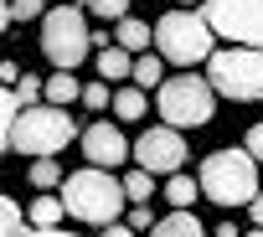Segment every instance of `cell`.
<instances>
[{"label": "cell", "mask_w": 263, "mask_h": 237, "mask_svg": "<svg viewBox=\"0 0 263 237\" xmlns=\"http://www.w3.org/2000/svg\"><path fill=\"white\" fill-rule=\"evenodd\" d=\"M212 47H217V31H212V21L206 16H196V11H165L160 21H155V57L160 62H176V67H196L201 57H212Z\"/></svg>", "instance_id": "3"}, {"label": "cell", "mask_w": 263, "mask_h": 237, "mask_svg": "<svg viewBox=\"0 0 263 237\" xmlns=\"http://www.w3.org/2000/svg\"><path fill=\"white\" fill-rule=\"evenodd\" d=\"M83 6H88L93 16H108V21H119V16H124V6H129V0H83Z\"/></svg>", "instance_id": "26"}, {"label": "cell", "mask_w": 263, "mask_h": 237, "mask_svg": "<svg viewBox=\"0 0 263 237\" xmlns=\"http://www.w3.org/2000/svg\"><path fill=\"white\" fill-rule=\"evenodd\" d=\"M129 155H135V165L150 170V175H176L186 165V134L155 124V129H145L135 145H129Z\"/></svg>", "instance_id": "9"}, {"label": "cell", "mask_w": 263, "mask_h": 237, "mask_svg": "<svg viewBox=\"0 0 263 237\" xmlns=\"http://www.w3.org/2000/svg\"><path fill=\"white\" fill-rule=\"evenodd\" d=\"M129 77H135V88H160V83H165V62H160L155 52H140Z\"/></svg>", "instance_id": "19"}, {"label": "cell", "mask_w": 263, "mask_h": 237, "mask_svg": "<svg viewBox=\"0 0 263 237\" xmlns=\"http://www.w3.org/2000/svg\"><path fill=\"white\" fill-rule=\"evenodd\" d=\"M212 237H242V232H237V227H232V222H222V227H217V232H212Z\"/></svg>", "instance_id": "33"}, {"label": "cell", "mask_w": 263, "mask_h": 237, "mask_svg": "<svg viewBox=\"0 0 263 237\" xmlns=\"http://www.w3.org/2000/svg\"><path fill=\"white\" fill-rule=\"evenodd\" d=\"M248 211H253V222H258V227H263V186H258V196H253V201H248Z\"/></svg>", "instance_id": "32"}, {"label": "cell", "mask_w": 263, "mask_h": 237, "mask_svg": "<svg viewBox=\"0 0 263 237\" xmlns=\"http://www.w3.org/2000/svg\"><path fill=\"white\" fill-rule=\"evenodd\" d=\"M129 227H135V232H150V227H155V211H150V206H135V211H129Z\"/></svg>", "instance_id": "28"}, {"label": "cell", "mask_w": 263, "mask_h": 237, "mask_svg": "<svg viewBox=\"0 0 263 237\" xmlns=\"http://www.w3.org/2000/svg\"><path fill=\"white\" fill-rule=\"evenodd\" d=\"M78 98H83V108H93V113H103V108L114 103V93H108V83H103V77L83 83V93H78Z\"/></svg>", "instance_id": "22"}, {"label": "cell", "mask_w": 263, "mask_h": 237, "mask_svg": "<svg viewBox=\"0 0 263 237\" xmlns=\"http://www.w3.org/2000/svg\"><path fill=\"white\" fill-rule=\"evenodd\" d=\"M72 140H78V129H72V113L67 108H57V103H26V108H16V124H11V140L6 145L16 155L52 160Z\"/></svg>", "instance_id": "2"}, {"label": "cell", "mask_w": 263, "mask_h": 237, "mask_svg": "<svg viewBox=\"0 0 263 237\" xmlns=\"http://www.w3.org/2000/svg\"><path fill=\"white\" fill-rule=\"evenodd\" d=\"M196 186H201L206 201H217V206H248V201L258 196V160H253L242 145H237V150H217V155H206Z\"/></svg>", "instance_id": "4"}, {"label": "cell", "mask_w": 263, "mask_h": 237, "mask_svg": "<svg viewBox=\"0 0 263 237\" xmlns=\"http://www.w3.org/2000/svg\"><path fill=\"white\" fill-rule=\"evenodd\" d=\"M57 191H62V211L83 227H108L124 211V186L114 181V170H93V165L72 170V175H62Z\"/></svg>", "instance_id": "1"}, {"label": "cell", "mask_w": 263, "mask_h": 237, "mask_svg": "<svg viewBox=\"0 0 263 237\" xmlns=\"http://www.w3.org/2000/svg\"><path fill=\"white\" fill-rule=\"evenodd\" d=\"M11 26V0H0V31Z\"/></svg>", "instance_id": "34"}, {"label": "cell", "mask_w": 263, "mask_h": 237, "mask_svg": "<svg viewBox=\"0 0 263 237\" xmlns=\"http://www.w3.org/2000/svg\"><path fill=\"white\" fill-rule=\"evenodd\" d=\"M62 196H47V191H36V201L26 206V222L31 227H62Z\"/></svg>", "instance_id": "15"}, {"label": "cell", "mask_w": 263, "mask_h": 237, "mask_svg": "<svg viewBox=\"0 0 263 237\" xmlns=\"http://www.w3.org/2000/svg\"><path fill=\"white\" fill-rule=\"evenodd\" d=\"M78 93H83V83H78L72 72H52V77L42 83V103H57V108L78 103Z\"/></svg>", "instance_id": "13"}, {"label": "cell", "mask_w": 263, "mask_h": 237, "mask_svg": "<svg viewBox=\"0 0 263 237\" xmlns=\"http://www.w3.org/2000/svg\"><path fill=\"white\" fill-rule=\"evenodd\" d=\"M206 83L222 98L258 103L263 98V52H253V47H222V52H212L206 57Z\"/></svg>", "instance_id": "6"}, {"label": "cell", "mask_w": 263, "mask_h": 237, "mask_svg": "<svg viewBox=\"0 0 263 237\" xmlns=\"http://www.w3.org/2000/svg\"><path fill=\"white\" fill-rule=\"evenodd\" d=\"M145 237H206V232H201V222H196L191 211H171V216H160Z\"/></svg>", "instance_id": "14"}, {"label": "cell", "mask_w": 263, "mask_h": 237, "mask_svg": "<svg viewBox=\"0 0 263 237\" xmlns=\"http://www.w3.org/2000/svg\"><path fill=\"white\" fill-rule=\"evenodd\" d=\"M201 196V186L191 181V175H165V201H171V211H191V201Z\"/></svg>", "instance_id": "16"}, {"label": "cell", "mask_w": 263, "mask_h": 237, "mask_svg": "<svg viewBox=\"0 0 263 237\" xmlns=\"http://www.w3.org/2000/svg\"><path fill=\"white\" fill-rule=\"evenodd\" d=\"M11 93H16V103H21V108H26V103H42V77H26V72H21Z\"/></svg>", "instance_id": "24"}, {"label": "cell", "mask_w": 263, "mask_h": 237, "mask_svg": "<svg viewBox=\"0 0 263 237\" xmlns=\"http://www.w3.org/2000/svg\"><path fill=\"white\" fill-rule=\"evenodd\" d=\"M98 237H135V227H129V222H124V227L108 222V227H98Z\"/></svg>", "instance_id": "30"}, {"label": "cell", "mask_w": 263, "mask_h": 237, "mask_svg": "<svg viewBox=\"0 0 263 237\" xmlns=\"http://www.w3.org/2000/svg\"><path fill=\"white\" fill-rule=\"evenodd\" d=\"M242 150H248L253 160H263V124H253V129L242 134Z\"/></svg>", "instance_id": "27"}, {"label": "cell", "mask_w": 263, "mask_h": 237, "mask_svg": "<svg viewBox=\"0 0 263 237\" xmlns=\"http://www.w3.org/2000/svg\"><path fill=\"white\" fill-rule=\"evenodd\" d=\"M181 6H191V0H181Z\"/></svg>", "instance_id": "36"}, {"label": "cell", "mask_w": 263, "mask_h": 237, "mask_svg": "<svg viewBox=\"0 0 263 237\" xmlns=\"http://www.w3.org/2000/svg\"><path fill=\"white\" fill-rule=\"evenodd\" d=\"M93 62H98V77H103V83H124L129 72H135V57H129L124 47H98Z\"/></svg>", "instance_id": "12"}, {"label": "cell", "mask_w": 263, "mask_h": 237, "mask_svg": "<svg viewBox=\"0 0 263 237\" xmlns=\"http://www.w3.org/2000/svg\"><path fill=\"white\" fill-rule=\"evenodd\" d=\"M119 186H124V201H135V206H150V196H155V175L140 170V165H135V170H124Z\"/></svg>", "instance_id": "18"}, {"label": "cell", "mask_w": 263, "mask_h": 237, "mask_svg": "<svg viewBox=\"0 0 263 237\" xmlns=\"http://www.w3.org/2000/svg\"><path fill=\"white\" fill-rule=\"evenodd\" d=\"M248 237H263V227H253V232H248Z\"/></svg>", "instance_id": "35"}, {"label": "cell", "mask_w": 263, "mask_h": 237, "mask_svg": "<svg viewBox=\"0 0 263 237\" xmlns=\"http://www.w3.org/2000/svg\"><path fill=\"white\" fill-rule=\"evenodd\" d=\"M26 181H31L36 191H52V186H62V170H57V160H31Z\"/></svg>", "instance_id": "20"}, {"label": "cell", "mask_w": 263, "mask_h": 237, "mask_svg": "<svg viewBox=\"0 0 263 237\" xmlns=\"http://www.w3.org/2000/svg\"><path fill=\"white\" fill-rule=\"evenodd\" d=\"M83 160L93 170H119L129 160V140L119 124H108V118H93V124L83 129Z\"/></svg>", "instance_id": "10"}, {"label": "cell", "mask_w": 263, "mask_h": 237, "mask_svg": "<svg viewBox=\"0 0 263 237\" xmlns=\"http://www.w3.org/2000/svg\"><path fill=\"white\" fill-rule=\"evenodd\" d=\"M21 237H72V232H62V227H31V232H21Z\"/></svg>", "instance_id": "31"}, {"label": "cell", "mask_w": 263, "mask_h": 237, "mask_svg": "<svg viewBox=\"0 0 263 237\" xmlns=\"http://www.w3.org/2000/svg\"><path fill=\"white\" fill-rule=\"evenodd\" d=\"M16 93L11 88H0V150H6V140H11V124H16Z\"/></svg>", "instance_id": "23"}, {"label": "cell", "mask_w": 263, "mask_h": 237, "mask_svg": "<svg viewBox=\"0 0 263 237\" xmlns=\"http://www.w3.org/2000/svg\"><path fill=\"white\" fill-rule=\"evenodd\" d=\"M21 222H26V211L0 191V237H21Z\"/></svg>", "instance_id": "21"}, {"label": "cell", "mask_w": 263, "mask_h": 237, "mask_svg": "<svg viewBox=\"0 0 263 237\" xmlns=\"http://www.w3.org/2000/svg\"><path fill=\"white\" fill-rule=\"evenodd\" d=\"M160 118H165V129H201L217 118V93L206 77L196 72H181V77H165L160 83V98H155Z\"/></svg>", "instance_id": "5"}, {"label": "cell", "mask_w": 263, "mask_h": 237, "mask_svg": "<svg viewBox=\"0 0 263 237\" xmlns=\"http://www.w3.org/2000/svg\"><path fill=\"white\" fill-rule=\"evenodd\" d=\"M206 21L217 36L263 52V0H206Z\"/></svg>", "instance_id": "8"}, {"label": "cell", "mask_w": 263, "mask_h": 237, "mask_svg": "<svg viewBox=\"0 0 263 237\" xmlns=\"http://www.w3.org/2000/svg\"><path fill=\"white\" fill-rule=\"evenodd\" d=\"M88 52H93V31H88L78 6H57V11L42 16V57L57 72H72Z\"/></svg>", "instance_id": "7"}, {"label": "cell", "mask_w": 263, "mask_h": 237, "mask_svg": "<svg viewBox=\"0 0 263 237\" xmlns=\"http://www.w3.org/2000/svg\"><path fill=\"white\" fill-rule=\"evenodd\" d=\"M16 77H21L16 62H0V88H16Z\"/></svg>", "instance_id": "29"}, {"label": "cell", "mask_w": 263, "mask_h": 237, "mask_svg": "<svg viewBox=\"0 0 263 237\" xmlns=\"http://www.w3.org/2000/svg\"><path fill=\"white\" fill-rule=\"evenodd\" d=\"M42 0H11V21H42Z\"/></svg>", "instance_id": "25"}, {"label": "cell", "mask_w": 263, "mask_h": 237, "mask_svg": "<svg viewBox=\"0 0 263 237\" xmlns=\"http://www.w3.org/2000/svg\"><path fill=\"white\" fill-rule=\"evenodd\" d=\"M108 108H114L124 124H129V118H145L150 98H145V88H135V83H129V88H119V93H114V103H108Z\"/></svg>", "instance_id": "17"}, {"label": "cell", "mask_w": 263, "mask_h": 237, "mask_svg": "<svg viewBox=\"0 0 263 237\" xmlns=\"http://www.w3.org/2000/svg\"><path fill=\"white\" fill-rule=\"evenodd\" d=\"M114 47H124L129 57H140L155 47V26L140 21V16H119V31H114Z\"/></svg>", "instance_id": "11"}]
</instances>
